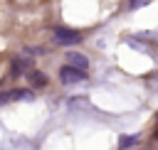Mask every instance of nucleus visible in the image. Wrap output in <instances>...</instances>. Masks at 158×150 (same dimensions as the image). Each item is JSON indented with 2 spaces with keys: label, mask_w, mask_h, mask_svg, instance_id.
I'll return each instance as SVG.
<instances>
[{
  "label": "nucleus",
  "mask_w": 158,
  "mask_h": 150,
  "mask_svg": "<svg viewBox=\"0 0 158 150\" xmlns=\"http://www.w3.org/2000/svg\"><path fill=\"white\" fill-rule=\"evenodd\" d=\"M59 79L64 81V84H79L81 79H86V71H81V69H77V66H62L59 69Z\"/></svg>",
  "instance_id": "obj_1"
},
{
  "label": "nucleus",
  "mask_w": 158,
  "mask_h": 150,
  "mask_svg": "<svg viewBox=\"0 0 158 150\" xmlns=\"http://www.w3.org/2000/svg\"><path fill=\"white\" fill-rule=\"evenodd\" d=\"M54 39H57L59 44H77V42H79V32H72V30L57 27V30H54Z\"/></svg>",
  "instance_id": "obj_2"
},
{
  "label": "nucleus",
  "mask_w": 158,
  "mask_h": 150,
  "mask_svg": "<svg viewBox=\"0 0 158 150\" xmlns=\"http://www.w3.org/2000/svg\"><path fill=\"white\" fill-rule=\"evenodd\" d=\"M64 59H67L69 66H77V69H81V71L89 69V59H86V54H81V52H67Z\"/></svg>",
  "instance_id": "obj_3"
},
{
  "label": "nucleus",
  "mask_w": 158,
  "mask_h": 150,
  "mask_svg": "<svg viewBox=\"0 0 158 150\" xmlns=\"http://www.w3.org/2000/svg\"><path fill=\"white\" fill-rule=\"evenodd\" d=\"M12 98H32V91H27V89H15V91H5V93H0V103L12 101Z\"/></svg>",
  "instance_id": "obj_4"
},
{
  "label": "nucleus",
  "mask_w": 158,
  "mask_h": 150,
  "mask_svg": "<svg viewBox=\"0 0 158 150\" xmlns=\"http://www.w3.org/2000/svg\"><path fill=\"white\" fill-rule=\"evenodd\" d=\"M30 84H32L35 89H42V86H47V76H44L42 71H35V69H30Z\"/></svg>",
  "instance_id": "obj_5"
},
{
  "label": "nucleus",
  "mask_w": 158,
  "mask_h": 150,
  "mask_svg": "<svg viewBox=\"0 0 158 150\" xmlns=\"http://www.w3.org/2000/svg\"><path fill=\"white\" fill-rule=\"evenodd\" d=\"M30 59H15L12 61V74H25V71H30Z\"/></svg>",
  "instance_id": "obj_6"
},
{
  "label": "nucleus",
  "mask_w": 158,
  "mask_h": 150,
  "mask_svg": "<svg viewBox=\"0 0 158 150\" xmlns=\"http://www.w3.org/2000/svg\"><path fill=\"white\" fill-rule=\"evenodd\" d=\"M143 2H146V0H131V7H141Z\"/></svg>",
  "instance_id": "obj_7"
}]
</instances>
